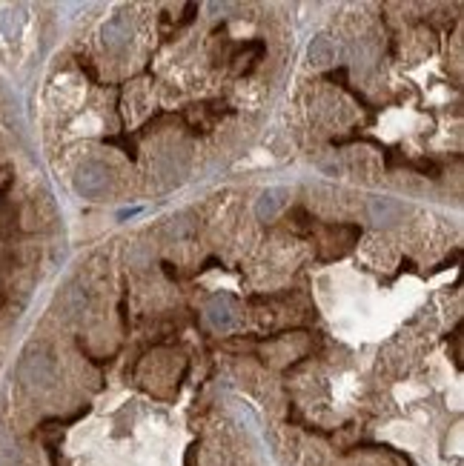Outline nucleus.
<instances>
[{"label": "nucleus", "mask_w": 464, "mask_h": 466, "mask_svg": "<svg viewBox=\"0 0 464 466\" xmlns=\"http://www.w3.org/2000/svg\"><path fill=\"white\" fill-rule=\"evenodd\" d=\"M336 61V46L327 34H316L309 43V63L313 66H330Z\"/></svg>", "instance_id": "nucleus-8"}, {"label": "nucleus", "mask_w": 464, "mask_h": 466, "mask_svg": "<svg viewBox=\"0 0 464 466\" xmlns=\"http://www.w3.org/2000/svg\"><path fill=\"white\" fill-rule=\"evenodd\" d=\"M17 378H21L26 389H49L55 383V358L49 349L41 343L29 346L21 363H17Z\"/></svg>", "instance_id": "nucleus-1"}, {"label": "nucleus", "mask_w": 464, "mask_h": 466, "mask_svg": "<svg viewBox=\"0 0 464 466\" xmlns=\"http://www.w3.org/2000/svg\"><path fill=\"white\" fill-rule=\"evenodd\" d=\"M0 466H21V446L6 429H0Z\"/></svg>", "instance_id": "nucleus-9"}, {"label": "nucleus", "mask_w": 464, "mask_h": 466, "mask_svg": "<svg viewBox=\"0 0 464 466\" xmlns=\"http://www.w3.org/2000/svg\"><path fill=\"white\" fill-rule=\"evenodd\" d=\"M284 198H287L284 189H267V192H261V198L255 201V215H258V221L276 218L278 209L284 206Z\"/></svg>", "instance_id": "nucleus-7"}, {"label": "nucleus", "mask_w": 464, "mask_h": 466, "mask_svg": "<svg viewBox=\"0 0 464 466\" xmlns=\"http://www.w3.org/2000/svg\"><path fill=\"white\" fill-rule=\"evenodd\" d=\"M23 23H26V12H23L21 6H6V9H0V34H3L6 41H14V37H21Z\"/></svg>", "instance_id": "nucleus-6"}, {"label": "nucleus", "mask_w": 464, "mask_h": 466, "mask_svg": "<svg viewBox=\"0 0 464 466\" xmlns=\"http://www.w3.org/2000/svg\"><path fill=\"white\" fill-rule=\"evenodd\" d=\"M72 186L75 192L81 198L86 201H95V198H101L106 186H109V172L104 163H95V161H86L75 169V178H72Z\"/></svg>", "instance_id": "nucleus-2"}, {"label": "nucleus", "mask_w": 464, "mask_h": 466, "mask_svg": "<svg viewBox=\"0 0 464 466\" xmlns=\"http://www.w3.org/2000/svg\"><path fill=\"white\" fill-rule=\"evenodd\" d=\"M101 41H104V46L112 49V52H121V49L129 46V41H132V29H129V21H126L124 14L112 17V21L104 23V29H101Z\"/></svg>", "instance_id": "nucleus-3"}, {"label": "nucleus", "mask_w": 464, "mask_h": 466, "mask_svg": "<svg viewBox=\"0 0 464 466\" xmlns=\"http://www.w3.org/2000/svg\"><path fill=\"white\" fill-rule=\"evenodd\" d=\"M206 321H209L212 329H218V332H229V329L238 323L235 309H232V301L226 295H218L206 306Z\"/></svg>", "instance_id": "nucleus-4"}, {"label": "nucleus", "mask_w": 464, "mask_h": 466, "mask_svg": "<svg viewBox=\"0 0 464 466\" xmlns=\"http://www.w3.org/2000/svg\"><path fill=\"white\" fill-rule=\"evenodd\" d=\"M141 209H124V212H118V221H126V218H135Z\"/></svg>", "instance_id": "nucleus-10"}, {"label": "nucleus", "mask_w": 464, "mask_h": 466, "mask_svg": "<svg viewBox=\"0 0 464 466\" xmlns=\"http://www.w3.org/2000/svg\"><path fill=\"white\" fill-rule=\"evenodd\" d=\"M367 212H370V218H373V223H378V226H393V223H398L401 218H404V209L398 201H393V198H370V206H367Z\"/></svg>", "instance_id": "nucleus-5"}]
</instances>
